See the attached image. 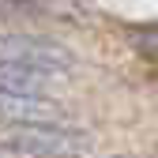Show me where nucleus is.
I'll return each mask as SVG.
<instances>
[{"label":"nucleus","mask_w":158,"mask_h":158,"mask_svg":"<svg viewBox=\"0 0 158 158\" xmlns=\"http://www.w3.org/2000/svg\"><path fill=\"white\" fill-rule=\"evenodd\" d=\"M94 139L79 128H64L60 121L53 124H19L11 135L0 139V151L11 158H83L90 154Z\"/></svg>","instance_id":"1"},{"label":"nucleus","mask_w":158,"mask_h":158,"mask_svg":"<svg viewBox=\"0 0 158 158\" xmlns=\"http://www.w3.org/2000/svg\"><path fill=\"white\" fill-rule=\"evenodd\" d=\"M60 121L56 102L45 94H4L0 90V124H53Z\"/></svg>","instance_id":"2"},{"label":"nucleus","mask_w":158,"mask_h":158,"mask_svg":"<svg viewBox=\"0 0 158 158\" xmlns=\"http://www.w3.org/2000/svg\"><path fill=\"white\" fill-rule=\"evenodd\" d=\"M56 72L30 64L23 56H0V90L4 94H45Z\"/></svg>","instance_id":"3"},{"label":"nucleus","mask_w":158,"mask_h":158,"mask_svg":"<svg viewBox=\"0 0 158 158\" xmlns=\"http://www.w3.org/2000/svg\"><path fill=\"white\" fill-rule=\"evenodd\" d=\"M132 45H135V53H139V56H147L151 64H158V23L135 27V30H132Z\"/></svg>","instance_id":"4"},{"label":"nucleus","mask_w":158,"mask_h":158,"mask_svg":"<svg viewBox=\"0 0 158 158\" xmlns=\"http://www.w3.org/2000/svg\"><path fill=\"white\" fill-rule=\"evenodd\" d=\"M109 158H121V154H109Z\"/></svg>","instance_id":"5"}]
</instances>
